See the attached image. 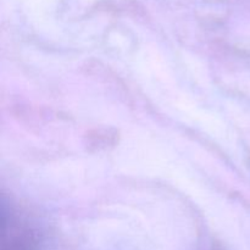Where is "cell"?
<instances>
[]
</instances>
